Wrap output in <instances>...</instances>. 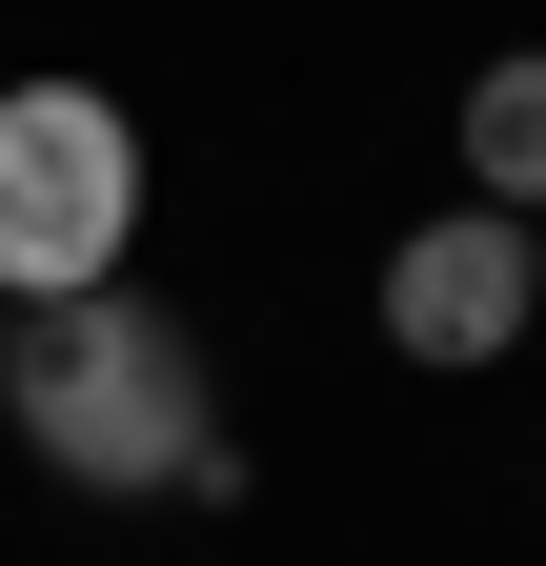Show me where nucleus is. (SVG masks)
<instances>
[{"label":"nucleus","instance_id":"nucleus-1","mask_svg":"<svg viewBox=\"0 0 546 566\" xmlns=\"http://www.w3.org/2000/svg\"><path fill=\"white\" fill-rule=\"evenodd\" d=\"M0 405H21V446H41L61 485H182V506L243 485L223 405H202V344H182V304H143V283L0 324Z\"/></svg>","mask_w":546,"mask_h":566},{"label":"nucleus","instance_id":"nucleus-2","mask_svg":"<svg viewBox=\"0 0 546 566\" xmlns=\"http://www.w3.org/2000/svg\"><path fill=\"white\" fill-rule=\"evenodd\" d=\"M143 283V122L102 82H0V324Z\"/></svg>","mask_w":546,"mask_h":566},{"label":"nucleus","instance_id":"nucleus-3","mask_svg":"<svg viewBox=\"0 0 546 566\" xmlns=\"http://www.w3.org/2000/svg\"><path fill=\"white\" fill-rule=\"evenodd\" d=\"M526 324H546V243L506 223V202H426V223L385 243V344H405V365L486 385Z\"/></svg>","mask_w":546,"mask_h":566},{"label":"nucleus","instance_id":"nucleus-4","mask_svg":"<svg viewBox=\"0 0 546 566\" xmlns=\"http://www.w3.org/2000/svg\"><path fill=\"white\" fill-rule=\"evenodd\" d=\"M465 202L546 223V41H506L486 82H465Z\"/></svg>","mask_w":546,"mask_h":566},{"label":"nucleus","instance_id":"nucleus-5","mask_svg":"<svg viewBox=\"0 0 546 566\" xmlns=\"http://www.w3.org/2000/svg\"><path fill=\"white\" fill-rule=\"evenodd\" d=\"M526 243H546V223H526Z\"/></svg>","mask_w":546,"mask_h":566}]
</instances>
